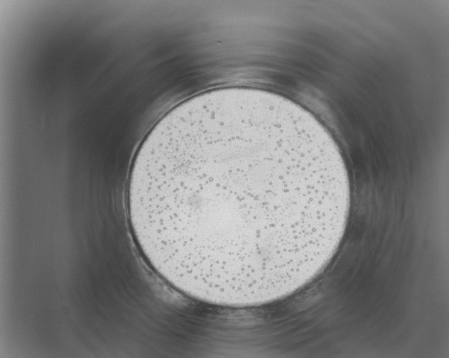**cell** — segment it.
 Listing matches in <instances>:
<instances>
[{"mask_svg":"<svg viewBox=\"0 0 449 358\" xmlns=\"http://www.w3.org/2000/svg\"><path fill=\"white\" fill-rule=\"evenodd\" d=\"M350 185L310 112L270 91L222 88L177 105L148 134L129 176V217L144 258L173 288L255 307L327 265Z\"/></svg>","mask_w":449,"mask_h":358,"instance_id":"1","label":"cell"}]
</instances>
